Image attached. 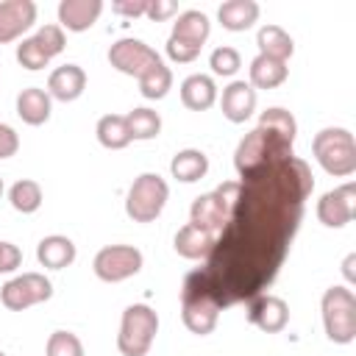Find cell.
<instances>
[{"mask_svg": "<svg viewBox=\"0 0 356 356\" xmlns=\"http://www.w3.org/2000/svg\"><path fill=\"white\" fill-rule=\"evenodd\" d=\"M356 217V184L348 181L317 200V220L325 228H342Z\"/></svg>", "mask_w": 356, "mask_h": 356, "instance_id": "7c38bea8", "label": "cell"}, {"mask_svg": "<svg viewBox=\"0 0 356 356\" xmlns=\"http://www.w3.org/2000/svg\"><path fill=\"white\" fill-rule=\"evenodd\" d=\"M353 264H356V256L350 253V256L345 259V267H342V270H345V275H348V281H353V278H356V273H353Z\"/></svg>", "mask_w": 356, "mask_h": 356, "instance_id": "60d3db41", "label": "cell"}, {"mask_svg": "<svg viewBox=\"0 0 356 356\" xmlns=\"http://www.w3.org/2000/svg\"><path fill=\"white\" fill-rule=\"evenodd\" d=\"M36 22L33 0H3L0 3V44L14 42Z\"/></svg>", "mask_w": 356, "mask_h": 356, "instance_id": "5bb4252c", "label": "cell"}, {"mask_svg": "<svg viewBox=\"0 0 356 356\" xmlns=\"http://www.w3.org/2000/svg\"><path fill=\"white\" fill-rule=\"evenodd\" d=\"M44 353L47 356H83V345L72 331H53Z\"/></svg>", "mask_w": 356, "mask_h": 356, "instance_id": "1f68e13d", "label": "cell"}, {"mask_svg": "<svg viewBox=\"0 0 356 356\" xmlns=\"http://www.w3.org/2000/svg\"><path fill=\"white\" fill-rule=\"evenodd\" d=\"M214 239H217L214 234H209V231H203V228L186 222L184 228H178V234H175V239H172V248H175L178 256L195 261V259H206V256L211 253Z\"/></svg>", "mask_w": 356, "mask_h": 356, "instance_id": "ffe728a7", "label": "cell"}, {"mask_svg": "<svg viewBox=\"0 0 356 356\" xmlns=\"http://www.w3.org/2000/svg\"><path fill=\"white\" fill-rule=\"evenodd\" d=\"M209 31H211V22L203 11H181L178 19L172 22V33L170 39L175 42H184V44H192V47H203V42L209 39Z\"/></svg>", "mask_w": 356, "mask_h": 356, "instance_id": "ac0fdd59", "label": "cell"}, {"mask_svg": "<svg viewBox=\"0 0 356 356\" xmlns=\"http://www.w3.org/2000/svg\"><path fill=\"white\" fill-rule=\"evenodd\" d=\"M97 142L108 150H122L131 145V128H128V120L122 114H106L97 120Z\"/></svg>", "mask_w": 356, "mask_h": 356, "instance_id": "4316f807", "label": "cell"}, {"mask_svg": "<svg viewBox=\"0 0 356 356\" xmlns=\"http://www.w3.org/2000/svg\"><path fill=\"white\" fill-rule=\"evenodd\" d=\"M50 295H53V284L42 273H22V275L6 281L0 289V300L11 312H22L28 306L50 300Z\"/></svg>", "mask_w": 356, "mask_h": 356, "instance_id": "8fae6325", "label": "cell"}, {"mask_svg": "<svg viewBox=\"0 0 356 356\" xmlns=\"http://www.w3.org/2000/svg\"><path fill=\"white\" fill-rule=\"evenodd\" d=\"M33 42L42 47V53L47 56V58H53V56H58L61 50H64V44H67V39H64V31H61V25H42L36 33H33Z\"/></svg>", "mask_w": 356, "mask_h": 356, "instance_id": "d6a6232c", "label": "cell"}, {"mask_svg": "<svg viewBox=\"0 0 356 356\" xmlns=\"http://www.w3.org/2000/svg\"><path fill=\"white\" fill-rule=\"evenodd\" d=\"M50 111H53V103H50V95L39 86H28L17 95V114L22 122L28 125H44L50 120Z\"/></svg>", "mask_w": 356, "mask_h": 356, "instance_id": "44dd1931", "label": "cell"}, {"mask_svg": "<svg viewBox=\"0 0 356 356\" xmlns=\"http://www.w3.org/2000/svg\"><path fill=\"white\" fill-rule=\"evenodd\" d=\"M108 64L114 70H120L122 75H134L139 81L145 72L159 67L161 58H159V53L150 44H145L139 39H117L108 47Z\"/></svg>", "mask_w": 356, "mask_h": 356, "instance_id": "30bf717a", "label": "cell"}, {"mask_svg": "<svg viewBox=\"0 0 356 356\" xmlns=\"http://www.w3.org/2000/svg\"><path fill=\"white\" fill-rule=\"evenodd\" d=\"M170 197V186L159 172H142L125 197V214L134 222H153Z\"/></svg>", "mask_w": 356, "mask_h": 356, "instance_id": "ba28073f", "label": "cell"}, {"mask_svg": "<svg viewBox=\"0 0 356 356\" xmlns=\"http://www.w3.org/2000/svg\"><path fill=\"white\" fill-rule=\"evenodd\" d=\"M259 125H261V128H267V131H273V134H278V136H284V139H289V142H295V134H298V122H295V117H292L286 108H278V106H273V108L261 111V117H259Z\"/></svg>", "mask_w": 356, "mask_h": 356, "instance_id": "4dcf8cb0", "label": "cell"}, {"mask_svg": "<svg viewBox=\"0 0 356 356\" xmlns=\"http://www.w3.org/2000/svg\"><path fill=\"white\" fill-rule=\"evenodd\" d=\"M103 11L100 0H61L58 3V22L67 31H89Z\"/></svg>", "mask_w": 356, "mask_h": 356, "instance_id": "e0dca14e", "label": "cell"}, {"mask_svg": "<svg viewBox=\"0 0 356 356\" xmlns=\"http://www.w3.org/2000/svg\"><path fill=\"white\" fill-rule=\"evenodd\" d=\"M8 200L19 214H33L42 206V186L31 178H19L11 189H8Z\"/></svg>", "mask_w": 356, "mask_h": 356, "instance_id": "83f0119b", "label": "cell"}, {"mask_svg": "<svg viewBox=\"0 0 356 356\" xmlns=\"http://www.w3.org/2000/svg\"><path fill=\"white\" fill-rule=\"evenodd\" d=\"M17 61L25 67V70H42V67H47V56L42 53V47L33 42V36H28V39H22L19 44H17Z\"/></svg>", "mask_w": 356, "mask_h": 356, "instance_id": "e575fe53", "label": "cell"}, {"mask_svg": "<svg viewBox=\"0 0 356 356\" xmlns=\"http://www.w3.org/2000/svg\"><path fill=\"white\" fill-rule=\"evenodd\" d=\"M222 117L231 122H245L253 108H256V89L248 81H234L222 89V100H220Z\"/></svg>", "mask_w": 356, "mask_h": 356, "instance_id": "2e32d148", "label": "cell"}, {"mask_svg": "<svg viewBox=\"0 0 356 356\" xmlns=\"http://www.w3.org/2000/svg\"><path fill=\"white\" fill-rule=\"evenodd\" d=\"M209 64L214 70V75H234L239 67H242V58H239V50L236 47H214L211 56H209Z\"/></svg>", "mask_w": 356, "mask_h": 356, "instance_id": "836d02e7", "label": "cell"}, {"mask_svg": "<svg viewBox=\"0 0 356 356\" xmlns=\"http://www.w3.org/2000/svg\"><path fill=\"white\" fill-rule=\"evenodd\" d=\"M19 147V136L11 125H3L0 122V159H11Z\"/></svg>", "mask_w": 356, "mask_h": 356, "instance_id": "f35d334b", "label": "cell"}, {"mask_svg": "<svg viewBox=\"0 0 356 356\" xmlns=\"http://www.w3.org/2000/svg\"><path fill=\"white\" fill-rule=\"evenodd\" d=\"M0 356H6V353H3V350H0Z\"/></svg>", "mask_w": 356, "mask_h": 356, "instance_id": "7bdbcfd3", "label": "cell"}, {"mask_svg": "<svg viewBox=\"0 0 356 356\" xmlns=\"http://www.w3.org/2000/svg\"><path fill=\"white\" fill-rule=\"evenodd\" d=\"M128 128H131V139H153L161 131V117L153 108H134L131 114H125Z\"/></svg>", "mask_w": 356, "mask_h": 356, "instance_id": "f1b7e54d", "label": "cell"}, {"mask_svg": "<svg viewBox=\"0 0 356 356\" xmlns=\"http://www.w3.org/2000/svg\"><path fill=\"white\" fill-rule=\"evenodd\" d=\"M83 89H86V72L78 64H61L47 78V95L61 103L78 100L83 95Z\"/></svg>", "mask_w": 356, "mask_h": 356, "instance_id": "9a60e30c", "label": "cell"}, {"mask_svg": "<svg viewBox=\"0 0 356 356\" xmlns=\"http://www.w3.org/2000/svg\"><path fill=\"white\" fill-rule=\"evenodd\" d=\"M312 153L328 175L345 178L356 172V142L348 128H323L312 142Z\"/></svg>", "mask_w": 356, "mask_h": 356, "instance_id": "277c9868", "label": "cell"}, {"mask_svg": "<svg viewBox=\"0 0 356 356\" xmlns=\"http://www.w3.org/2000/svg\"><path fill=\"white\" fill-rule=\"evenodd\" d=\"M250 306H248V320L256 325V328H261L264 334H278V331H284L286 328V323H289V306H286V300L284 298H278V295H256V298H250L248 300Z\"/></svg>", "mask_w": 356, "mask_h": 356, "instance_id": "4fadbf2b", "label": "cell"}, {"mask_svg": "<svg viewBox=\"0 0 356 356\" xmlns=\"http://www.w3.org/2000/svg\"><path fill=\"white\" fill-rule=\"evenodd\" d=\"M214 100H217V86H214V81L209 75L195 72V75L184 78V83H181V103L186 108L206 111V108L214 106Z\"/></svg>", "mask_w": 356, "mask_h": 356, "instance_id": "7402d4cb", "label": "cell"}, {"mask_svg": "<svg viewBox=\"0 0 356 356\" xmlns=\"http://www.w3.org/2000/svg\"><path fill=\"white\" fill-rule=\"evenodd\" d=\"M22 264V250L11 242H0V273H14Z\"/></svg>", "mask_w": 356, "mask_h": 356, "instance_id": "d590c367", "label": "cell"}, {"mask_svg": "<svg viewBox=\"0 0 356 356\" xmlns=\"http://www.w3.org/2000/svg\"><path fill=\"white\" fill-rule=\"evenodd\" d=\"M312 189L314 175L295 153L242 175L231 217L200 270L220 309L250 300L273 284Z\"/></svg>", "mask_w": 356, "mask_h": 356, "instance_id": "6da1fadb", "label": "cell"}, {"mask_svg": "<svg viewBox=\"0 0 356 356\" xmlns=\"http://www.w3.org/2000/svg\"><path fill=\"white\" fill-rule=\"evenodd\" d=\"M170 86H172V72H170V67H164V61L139 78V92L147 100H161L170 92Z\"/></svg>", "mask_w": 356, "mask_h": 356, "instance_id": "f546056e", "label": "cell"}, {"mask_svg": "<svg viewBox=\"0 0 356 356\" xmlns=\"http://www.w3.org/2000/svg\"><path fill=\"white\" fill-rule=\"evenodd\" d=\"M145 14L150 19H156V22H161V19L172 17V14H178V3L175 0H147V11Z\"/></svg>", "mask_w": 356, "mask_h": 356, "instance_id": "74e56055", "label": "cell"}, {"mask_svg": "<svg viewBox=\"0 0 356 356\" xmlns=\"http://www.w3.org/2000/svg\"><path fill=\"white\" fill-rule=\"evenodd\" d=\"M200 53V47H192V44H184V42H175V39H167V56L178 64H186V61H195Z\"/></svg>", "mask_w": 356, "mask_h": 356, "instance_id": "8d00e7d4", "label": "cell"}, {"mask_svg": "<svg viewBox=\"0 0 356 356\" xmlns=\"http://www.w3.org/2000/svg\"><path fill=\"white\" fill-rule=\"evenodd\" d=\"M111 11L134 19V17H142L147 11V0H117V3H111Z\"/></svg>", "mask_w": 356, "mask_h": 356, "instance_id": "ab89813d", "label": "cell"}, {"mask_svg": "<svg viewBox=\"0 0 356 356\" xmlns=\"http://www.w3.org/2000/svg\"><path fill=\"white\" fill-rule=\"evenodd\" d=\"M236 195H239V181H225L214 192H206V195L195 197L192 206H189V222L217 236L225 228L228 217H231Z\"/></svg>", "mask_w": 356, "mask_h": 356, "instance_id": "52a82bcc", "label": "cell"}, {"mask_svg": "<svg viewBox=\"0 0 356 356\" xmlns=\"http://www.w3.org/2000/svg\"><path fill=\"white\" fill-rule=\"evenodd\" d=\"M92 270L100 281L106 284H117L125 281L131 275H136L142 270V250L134 245H106L97 250Z\"/></svg>", "mask_w": 356, "mask_h": 356, "instance_id": "9c48e42d", "label": "cell"}, {"mask_svg": "<svg viewBox=\"0 0 356 356\" xmlns=\"http://www.w3.org/2000/svg\"><path fill=\"white\" fill-rule=\"evenodd\" d=\"M0 195H3V178H0Z\"/></svg>", "mask_w": 356, "mask_h": 356, "instance_id": "b9f144b4", "label": "cell"}, {"mask_svg": "<svg viewBox=\"0 0 356 356\" xmlns=\"http://www.w3.org/2000/svg\"><path fill=\"white\" fill-rule=\"evenodd\" d=\"M325 337L337 345H348L356 339V295L348 286H331L320 300Z\"/></svg>", "mask_w": 356, "mask_h": 356, "instance_id": "5b68a950", "label": "cell"}, {"mask_svg": "<svg viewBox=\"0 0 356 356\" xmlns=\"http://www.w3.org/2000/svg\"><path fill=\"white\" fill-rule=\"evenodd\" d=\"M250 86L253 89H275L286 81L289 75V67L286 61H278V58H267V56H256L250 61Z\"/></svg>", "mask_w": 356, "mask_h": 356, "instance_id": "484cf974", "label": "cell"}, {"mask_svg": "<svg viewBox=\"0 0 356 356\" xmlns=\"http://www.w3.org/2000/svg\"><path fill=\"white\" fill-rule=\"evenodd\" d=\"M220 303L214 300L206 278L200 270L189 273L186 281H184V289H181V320L184 325L197 334V337H206L214 331L217 325V317H220Z\"/></svg>", "mask_w": 356, "mask_h": 356, "instance_id": "7a4b0ae2", "label": "cell"}, {"mask_svg": "<svg viewBox=\"0 0 356 356\" xmlns=\"http://www.w3.org/2000/svg\"><path fill=\"white\" fill-rule=\"evenodd\" d=\"M159 331V314L147 303H134L122 312L117 348L122 356H145L156 339Z\"/></svg>", "mask_w": 356, "mask_h": 356, "instance_id": "8992f818", "label": "cell"}, {"mask_svg": "<svg viewBox=\"0 0 356 356\" xmlns=\"http://www.w3.org/2000/svg\"><path fill=\"white\" fill-rule=\"evenodd\" d=\"M36 259L47 270H64L75 261V242L61 234H50L36 245Z\"/></svg>", "mask_w": 356, "mask_h": 356, "instance_id": "d6986e66", "label": "cell"}, {"mask_svg": "<svg viewBox=\"0 0 356 356\" xmlns=\"http://www.w3.org/2000/svg\"><path fill=\"white\" fill-rule=\"evenodd\" d=\"M170 172L181 184H195L209 172V156L203 150H195V147L178 150L172 156V161H170Z\"/></svg>", "mask_w": 356, "mask_h": 356, "instance_id": "cb8c5ba5", "label": "cell"}, {"mask_svg": "<svg viewBox=\"0 0 356 356\" xmlns=\"http://www.w3.org/2000/svg\"><path fill=\"white\" fill-rule=\"evenodd\" d=\"M217 19L225 31H248L259 19V3L256 0H225L217 8Z\"/></svg>", "mask_w": 356, "mask_h": 356, "instance_id": "603a6c76", "label": "cell"}, {"mask_svg": "<svg viewBox=\"0 0 356 356\" xmlns=\"http://www.w3.org/2000/svg\"><path fill=\"white\" fill-rule=\"evenodd\" d=\"M256 44H259V56L278 61H286L295 53V42L281 25H261L256 33Z\"/></svg>", "mask_w": 356, "mask_h": 356, "instance_id": "d4e9b609", "label": "cell"}, {"mask_svg": "<svg viewBox=\"0 0 356 356\" xmlns=\"http://www.w3.org/2000/svg\"><path fill=\"white\" fill-rule=\"evenodd\" d=\"M284 156H292V142L256 125L250 134H245V139L236 145V153H234V167L242 175L275 161V159H284Z\"/></svg>", "mask_w": 356, "mask_h": 356, "instance_id": "3957f363", "label": "cell"}]
</instances>
